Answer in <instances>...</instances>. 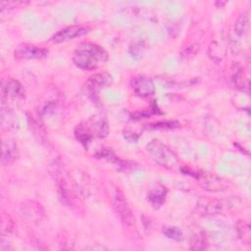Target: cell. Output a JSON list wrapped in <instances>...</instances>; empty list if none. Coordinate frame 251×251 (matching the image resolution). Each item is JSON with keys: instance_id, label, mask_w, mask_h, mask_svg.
I'll return each instance as SVG.
<instances>
[{"instance_id": "16", "label": "cell", "mask_w": 251, "mask_h": 251, "mask_svg": "<svg viewBox=\"0 0 251 251\" xmlns=\"http://www.w3.org/2000/svg\"><path fill=\"white\" fill-rule=\"evenodd\" d=\"M200 204V203H199ZM200 207H202V211L204 214H217L223 211L224 209V203L222 200L218 199H210L207 200L205 203L200 204Z\"/></svg>"}, {"instance_id": "18", "label": "cell", "mask_w": 251, "mask_h": 251, "mask_svg": "<svg viewBox=\"0 0 251 251\" xmlns=\"http://www.w3.org/2000/svg\"><path fill=\"white\" fill-rule=\"evenodd\" d=\"M248 23H249V13L247 11H245L237 18V20L234 24L235 34L242 36L248 28Z\"/></svg>"}, {"instance_id": "3", "label": "cell", "mask_w": 251, "mask_h": 251, "mask_svg": "<svg viewBox=\"0 0 251 251\" xmlns=\"http://www.w3.org/2000/svg\"><path fill=\"white\" fill-rule=\"evenodd\" d=\"M113 207L124 226L130 227L134 225V216L132 211L126 201V198L125 197V194L120 188H117L114 192Z\"/></svg>"}, {"instance_id": "20", "label": "cell", "mask_w": 251, "mask_h": 251, "mask_svg": "<svg viewBox=\"0 0 251 251\" xmlns=\"http://www.w3.org/2000/svg\"><path fill=\"white\" fill-rule=\"evenodd\" d=\"M208 245V241H207V238L205 236L204 233H197L194 235V237L192 238V241H191V246L190 248L192 250H203V249H206Z\"/></svg>"}, {"instance_id": "8", "label": "cell", "mask_w": 251, "mask_h": 251, "mask_svg": "<svg viewBox=\"0 0 251 251\" xmlns=\"http://www.w3.org/2000/svg\"><path fill=\"white\" fill-rule=\"evenodd\" d=\"M19 157L18 145L15 139L6 137L2 140V156L1 162L3 165L13 164Z\"/></svg>"}, {"instance_id": "5", "label": "cell", "mask_w": 251, "mask_h": 251, "mask_svg": "<svg viewBox=\"0 0 251 251\" xmlns=\"http://www.w3.org/2000/svg\"><path fill=\"white\" fill-rule=\"evenodd\" d=\"M186 174L192 175L194 177H196L199 180L200 184L203 186V188L206 190L215 192L225 190L226 187V181L215 175H209L203 172H192Z\"/></svg>"}, {"instance_id": "1", "label": "cell", "mask_w": 251, "mask_h": 251, "mask_svg": "<svg viewBox=\"0 0 251 251\" xmlns=\"http://www.w3.org/2000/svg\"><path fill=\"white\" fill-rule=\"evenodd\" d=\"M108 59L107 51L93 42H81L73 54V62L84 71L97 69Z\"/></svg>"}, {"instance_id": "9", "label": "cell", "mask_w": 251, "mask_h": 251, "mask_svg": "<svg viewBox=\"0 0 251 251\" xmlns=\"http://www.w3.org/2000/svg\"><path fill=\"white\" fill-rule=\"evenodd\" d=\"M110 82H111V75L108 73H106V72L97 73L88 77V79L85 82L84 87L86 88V90L89 93L95 94L100 89H102L103 87L108 85Z\"/></svg>"}, {"instance_id": "14", "label": "cell", "mask_w": 251, "mask_h": 251, "mask_svg": "<svg viewBox=\"0 0 251 251\" xmlns=\"http://www.w3.org/2000/svg\"><path fill=\"white\" fill-rule=\"evenodd\" d=\"M75 135L76 139L84 146H86L94 137V134L90 130L89 126L84 124V125H79L75 127Z\"/></svg>"}, {"instance_id": "13", "label": "cell", "mask_w": 251, "mask_h": 251, "mask_svg": "<svg viewBox=\"0 0 251 251\" xmlns=\"http://www.w3.org/2000/svg\"><path fill=\"white\" fill-rule=\"evenodd\" d=\"M22 210L25 215L35 220L40 219L41 216L43 215V209L41 205L34 201H28V202L23 203Z\"/></svg>"}, {"instance_id": "7", "label": "cell", "mask_w": 251, "mask_h": 251, "mask_svg": "<svg viewBox=\"0 0 251 251\" xmlns=\"http://www.w3.org/2000/svg\"><path fill=\"white\" fill-rule=\"evenodd\" d=\"M89 30H90V28L85 27V26L70 25V26H67V27L62 28L59 31H57L51 37L50 40L53 43H61V42L72 40L74 38H76V37H79L81 35H84V34L88 33Z\"/></svg>"}, {"instance_id": "19", "label": "cell", "mask_w": 251, "mask_h": 251, "mask_svg": "<svg viewBox=\"0 0 251 251\" xmlns=\"http://www.w3.org/2000/svg\"><path fill=\"white\" fill-rule=\"evenodd\" d=\"M235 69H233L232 71V77H233V81L234 83L238 86V87H243L246 86L248 88V85H246L244 83L243 80H245L246 82H248V78L245 76L244 72H243V68L240 66H235Z\"/></svg>"}, {"instance_id": "21", "label": "cell", "mask_w": 251, "mask_h": 251, "mask_svg": "<svg viewBox=\"0 0 251 251\" xmlns=\"http://www.w3.org/2000/svg\"><path fill=\"white\" fill-rule=\"evenodd\" d=\"M163 233L171 238V239H174V240H181L183 238V234H182V231L176 227V226H164L163 227Z\"/></svg>"}, {"instance_id": "11", "label": "cell", "mask_w": 251, "mask_h": 251, "mask_svg": "<svg viewBox=\"0 0 251 251\" xmlns=\"http://www.w3.org/2000/svg\"><path fill=\"white\" fill-rule=\"evenodd\" d=\"M86 125L89 126L94 136H98L100 138H104L107 136L109 127L107 120L104 117H94L90 119L86 123Z\"/></svg>"}, {"instance_id": "6", "label": "cell", "mask_w": 251, "mask_h": 251, "mask_svg": "<svg viewBox=\"0 0 251 251\" xmlns=\"http://www.w3.org/2000/svg\"><path fill=\"white\" fill-rule=\"evenodd\" d=\"M130 86L133 92L141 98H148L155 92L153 80L146 75L134 76L130 81Z\"/></svg>"}, {"instance_id": "2", "label": "cell", "mask_w": 251, "mask_h": 251, "mask_svg": "<svg viewBox=\"0 0 251 251\" xmlns=\"http://www.w3.org/2000/svg\"><path fill=\"white\" fill-rule=\"evenodd\" d=\"M146 150L155 163L163 168L175 170L178 166L176 155L161 140L153 139L146 144Z\"/></svg>"}, {"instance_id": "15", "label": "cell", "mask_w": 251, "mask_h": 251, "mask_svg": "<svg viewBox=\"0 0 251 251\" xmlns=\"http://www.w3.org/2000/svg\"><path fill=\"white\" fill-rule=\"evenodd\" d=\"M73 179L76 190L82 195H87L89 190V181L87 180V175L77 171L74 174Z\"/></svg>"}, {"instance_id": "17", "label": "cell", "mask_w": 251, "mask_h": 251, "mask_svg": "<svg viewBox=\"0 0 251 251\" xmlns=\"http://www.w3.org/2000/svg\"><path fill=\"white\" fill-rule=\"evenodd\" d=\"M236 229L239 238L243 243L250 244L251 241V229L250 226L243 220H239L236 224Z\"/></svg>"}, {"instance_id": "23", "label": "cell", "mask_w": 251, "mask_h": 251, "mask_svg": "<svg viewBox=\"0 0 251 251\" xmlns=\"http://www.w3.org/2000/svg\"><path fill=\"white\" fill-rule=\"evenodd\" d=\"M179 124L176 123V122H163V123H157L155 125H152L151 126L152 127H156V128H174V127H176L178 126Z\"/></svg>"}, {"instance_id": "10", "label": "cell", "mask_w": 251, "mask_h": 251, "mask_svg": "<svg viewBox=\"0 0 251 251\" xmlns=\"http://www.w3.org/2000/svg\"><path fill=\"white\" fill-rule=\"evenodd\" d=\"M2 98L10 97V98H20L24 96L25 89L21 82L16 79L8 78L7 80H3L2 82Z\"/></svg>"}, {"instance_id": "12", "label": "cell", "mask_w": 251, "mask_h": 251, "mask_svg": "<svg viewBox=\"0 0 251 251\" xmlns=\"http://www.w3.org/2000/svg\"><path fill=\"white\" fill-rule=\"evenodd\" d=\"M166 195H167L166 187L162 184H156L154 187H152L149 190L147 194V199L154 208L158 209L164 204Z\"/></svg>"}, {"instance_id": "22", "label": "cell", "mask_w": 251, "mask_h": 251, "mask_svg": "<svg viewBox=\"0 0 251 251\" xmlns=\"http://www.w3.org/2000/svg\"><path fill=\"white\" fill-rule=\"evenodd\" d=\"M14 223L11 218L7 215L2 216V223H1V234L2 236L8 235L13 231Z\"/></svg>"}, {"instance_id": "4", "label": "cell", "mask_w": 251, "mask_h": 251, "mask_svg": "<svg viewBox=\"0 0 251 251\" xmlns=\"http://www.w3.org/2000/svg\"><path fill=\"white\" fill-rule=\"evenodd\" d=\"M48 50L40 46L33 44L23 43L16 47L14 51V56L18 60H31V59H41L46 57Z\"/></svg>"}]
</instances>
